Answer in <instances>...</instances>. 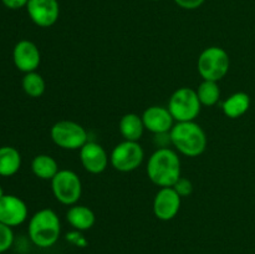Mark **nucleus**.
Listing matches in <instances>:
<instances>
[{"instance_id": "nucleus-19", "label": "nucleus", "mask_w": 255, "mask_h": 254, "mask_svg": "<svg viewBox=\"0 0 255 254\" xmlns=\"http://www.w3.org/2000/svg\"><path fill=\"white\" fill-rule=\"evenodd\" d=\"M21 167V154L15 147H0V176L11 177L19 172Z\"/></svg>"}, {"instance_id": "nucleus-12", "label": "nucleus", "mask_w": 255, "mask_h": 254, "mask_svg": "<svg viewBox=\"0 0 255 254\" xmlns=\"http://www.w3.org/2000/svg\"><path fill=\"white\" fill-rule=\"evenodd\" d=\"M26 10L31 21L39 27L52 26L60 16V4L57 0H29Z\"/></svg>"}, {"instance_id": "nucleus-25", "label": "nucleus", "mask_w": 255, "mask_h": 254, "mask_svg": "<svg viewBox=\"0 0 255 254\" xmlns=\"http://www.w3.org/2000/svg\"><path fill=\"white\" fill-rule=\"evenodd\" d=\"M179 7L182 9H186V10H194V9H198L199 6L204 4L206 0H173Z\"/></svg>"}, {"instance_id": "nucleus-15", "label": "nucleus", "mask_w": 255, "mask_h": 254, "mask_svg": "<svg viewBox=\"0 0 255 254\" xmlns=\"http://www.w3.org/2000/svg\"><path fill=\"white\" fill-rule=\"evenodd\" d=\"M66 221L72 229L85 232L91 229L96 222L94 211L84 204H74L66 212Z\"/></svg>"}, {"instance_id": "nucleus-9", "label": "nucleus", "mask_w": 255, "mask_h": 254, "mask_svg": "<svg viewBox=\"0 0 255 254\" xmlns=\"http://www.w3.org/2000/svg\"><path fill=\"white\" fill-rule=\"evenodd\" d=\"M182 197L173 189V187H162L154 194L153 214L157 219L163 222L172 221L176 218L181 209Z\"/></svg>"}, {"instance_id": "nucleus-2", "label": "nucleus", "mask_w": 255, "mask_h": 254, "mask_svg": "<svg viewBox=\"0 0 255 254\" xmlns=\"http://www.w3.org/2000/svg\"><path fill=\"white\" fill-rule=\"evenodd\" d=\"M169 141L178 153L186 157L201 156L208 144L206 132L196 121L176 122L169 131Z\"/></svg>"}, {"instance_id": "nucleus-17", "label": "nucleus", "mask_w": 255, "mask_h": 254, "mask_svg": "<svg viewBox=\"0 0 255 254\" xmlns=\"http://www.w3.org/2000/svg\"><path fill=\"white\" fill-rule=\"evenodd\" d=\"M251 107V97L247 92L238 91L226 99L222 104V111L229 119H239L248 112Z\"/></svg>"}, {"instance_id": "nucleus-14", "label": "nucleus", "mask_w": 255, "mask_h": 254, "mask_svg": "<svg viewBox=\"0 0 255 254\" xmlns=\"http://www.w3.org/2000/svg\"><path fill=\"white\" fill-rule=\"evenodd\" d=\"M141 116L143 120L144 128L153 134L169 133L172 127L176 124L168 107L158 106V105L147 107Z\"/></svg>"}, {"instance_id": "nucleus-27", "label": "nucleus", "mask_w": 255, "mask_h": 254, "mask_svg": "<svg viewBox=\"0 0 255 254\" xmlns=\"http://www.w3.org/2000/svg\"><path fill=\"white\" fill-rule=\"evenodd\" d=\"M4 196H5V192H4V189H2V187L0 186V199H1Z\"/></svg>"}, {"instance_id": "nucleus-4", "label": "nucleus", "mask_w": 255, "mask_h": 254, "mask_svg": "<svg viewBox=\"0 0 255 254\" xmlns=\"http://www.w3.org/2000/svg\"><path fill=\"white\" fill-rule=\"evenodd\" d=\"M231 67L228 52L219 46L206 47L197 60V70L202 80L219 82L227 76Z\"/></svg>"}, {"instance_id": "nucleus-5", "label": "nucleus", "mask_w": 255, "mask_h": 254, "mask_svg": "<svg viewBox=\"0 0 255 254\" xmlns=\"http://www.w3.org/2000/svg\"><path fill=\"white\" fill-rule=\"evenodd\" d=\"M169 112L176 122L196 121L202 110V104L196 90L191 87H179L168 100Z\"/></svg>"}, {"instance_id": "nucleus-21", "label": "nucleus", "mask_w": 255, "mask_h": 254, "mask_svg": "<svg viewBox=\"0 0 255 254\" xmlns=\"http://www.w3.org/2000/svg\"><path fill=\"white\" fill-rule=\"evenodd\" d=\"M21 87L27 96L37 99L44 95L45 90H46V82L39 72L32 71L24 74V77L21 80Z\"/></svg>"}, {"instance_id": "nucleus-16", "label": "nucleus", "mask_w": 255, "mask_h": 254, "mask_svg": "<svg viewBox=\"0 0 255 254\" xmlns=\"http://www.w3.org/2000/svg\"><path fill=\"white\" fill-rule=\"evenodd\" d=\"M144 129L146 128H144L142 116L134 112L125 114L119 122V131L126 141L138 142L143 136Z\"/></svg>"}, {"instance_id": "nucleus-24", "label": "nucleus", "mask_w": 255, "mask_h": 254, "mask_svg": "<svg viewBox=\"0 0 255 254\" xmlns=\"http://www.w3.org/2000/svg\"><path fill=\"white\" fill-rule=\"evenodd\" d=\"M172 187L182 198L191 196L192 192H193V183H192L191 179L186 178V177H181Z\"/></svg>"}, {"instance_id": "nucleus-6", "label": "nucleus", "mask_w": 255, "mask_h": 254, "mask_svg": "<svg viewBox=\"0 0 255 254\" xmlns=\"http://www.w3.org/2000/svg\"><path fill=\"white\" fill-rule=\"evenodd\" d=\"M50 137L57 147L66 151H79L89 141L86 128L70 120L55 122L50 128Z\"/></svg>"}, {"instance_id": "nucleus-3", "label": "nucleus", "mask_w": 255, "mask_h": 254, "mask_svg": "<svg viewBox=\"0 0 255 254\" xmlns=\"http://www.w3.org/2000/svg\"><path fill=\"white\" fill-rule=\"evenodd\" d=\"M27 234L34 246L39 248H50L55 246L61 236V222L56 212L42 208L35 212L29 219Z\"/></svg>"}, {"instance_id": "nucleus-10", "label": "nucleus", "mask_w": 255, "mask_h": 254, "mask_svg": "<svg viewBox=\"0 0 255 254\" xmlns=\"http://www.w3.org/2000/svg\"><path fill=\"white\" fill-rule=\"evenodd\" d=\"M29 217V209L24 199L15 194H6L0 199V222L10 228L24 223Z\"/></svg>"}, {"instance_id": "nucleus-7", "label": "nucleus", "mask_w": 255, "mask_h": 254, "mask_svg": "<svg viewBox=\"0 0 255 254\" xmlns=\"http://www.w3.org/2000/svg\"><path fill=\"white\" fill-rule=\"evenodd\" d=\"M51 192L55 199L64 206L77 204L82 196V182L76 172L60 169L51 179Z\"/></svg>"}, {"instance_id": "nucleus-20", "label": "nucleus", "mask_w": 255, "mask_h": 254, "mask_svg": "<svg viewBox=\"0 0 255 254\" xmlns=\"http://www.w3.org/2000/svg\"><path fill=\"white\" fill-rule=\"evenodd\" d=\"M202 106L211 107L218 104L221 100V87L217 81L202 80L198 89L196 90Z\"/></svg>"}, {"instance_id": "nucleus-18", "label": "nucleus", "mask_w": 255, "mask_h": 254, "mask_svg": "<svg viewBox=\"0 0 255 254\" xmlns=\"http://www.w3.org/2000/svg\"><path fill=\"white\" fill-rule=\"evenodd\" d=\"M31 171L42 181H51L60 171L59 163L52 156L46 153L37 154L31 161Z\"/></svg>"}, {"instance_id": "nucleus-22", "label": "nucleus", "mask_w": 255, "mask_h": 254, "mask_svg": "<svg viewBox=\"0 0 255 254\" xmlns=\"http://www.w3.org/2000/svg\"><path fill=\"white\" fill-rule=\"evenodd\" d=\"M14 244V232L12 228L0 222V254L9 251Z\"/></svg>"}, {"instance_id": "nucleus-1", "label": "nucleus", "mask_w": 255, "mask_h": 254, "mask_svg": "<svg viewBox=\"0 0 255 254\" xmlns=\"http://www.w3.org/2000/svg\"><path fill=\"white\" fill-rule=\"evenodd\" d=\"M146 172L149 181L159 188L172 187L182 177L178 152L169 147H158L149 156Z\"/></svg>"}, {"instance_id": "nucleus-23", "label": "nucleus", "mask_w": 255, "mask_h": 254, "mask_svg": "<svg viewBox=\"0 0 255 254\" xmlns=\"http://www.w3.org/2000/svg\"><path fill=\"white\" fill-rule=\"evenodd\" d=\"M65 239H66L67 243L72 244L77 248H86L89 246V241L84 236V232L76 231V229H72L69 233L65 234Z\"/></svg>"}, {"instance_id": "nucleus-8", "label": "nucleus", "mask_w": 255, "mask_h": 254, "mask_svg": "<svg viewBox=\"0 0 255 254\" xmlns=\"http://www.w3.org/2000/svg\"><path fill=\"white\" fill-rule=\"evenodd\" d=\"M144 159V149L139 142L126 141L117 143L110 153V164L122 173L136 171Z\"/></svg>"}, {"instance_id": "nucleus-28", "label": "nucleus", "mask_w": 255, "mask_h": 254, "mask_svg": "<svg viewBox=\"0 0 255 254\" xmlns=\"http://www.w3.org/2000/svg\"><path fill=\"white\" fill-rule=\"evenodd\" d=\"M154 1H159V0H154Z\"/></svg>"}, {"instance_id": "nucleus-11", "label": "nucleus", "mask_w": 255, "mask_h": 254, "mask_svg": "<svg viewBox=\"0 0 255 254\" xmlns=\"http://www.w3.org/2000/svg\"><path fill=\"white\" fill-rule=\"evenodd\" d=\"M12 61L22 74L36 71L41 62V52L35 42L26 39L20 40L12 50Z\"/></svg>"}, {"instance_id": "nucleus-26", "label": "nucleus", "mask_w": 255, "mask_h": 254, "mask_svg": "<svg viewBox=\"0 0 255 254\" xmlns=\"http://www.w3.org/2000/svg\"><path fill=\"white\" fill-rule=\"evenodd\" d=\"M1 2L7 9L17 10L21 9V7H26L29 0H1Z\"/></svg>"}, {"instance_id": "nucleus-13", "label": "nucleus", "mask_w": 255, "mask_h": 254, "mask_svg": "<svg viewBox=\"0 0 255 254\" xmlns=\"http://www.w3.org/2000/svg\"><path fill=\"white\" fill-rule=\"evenodd\" d=\"M79 153L82 167L91 174L102 173L110 163V156L106 149L95 141H87L79 149Z\"/></svg>"}]
</instances>
